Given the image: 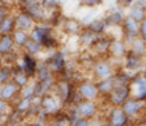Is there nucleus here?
Listing matches in <instances>:
<instances>
[{
	"label": "nucleus",
	"instance_id": "nucleus-44",
	"mask_svg": "<svg viewBox=\"0 0 146 126\" xmlns=\"http://www.w3.org/2000/svg\"><path fill=\"white\" fill-rule=\"evenodd\" d=\"M138 126H146V125H145V122H141V123H139Z\"/></svg>",
	"mask_w": 146,
	"mask_h": 126
},
{
	"label": "nucleus",
	"instance_id": "nucleus-40",
	"mask_svg": "<svg viewBox=\"0 0 146 126\" xmlns=\"http://www.w3.org/2000/svg\"><path fill=\"white\" fill-rule=\"evenodd\" d=\"M6 110V101H3L1 98H0V112H3Z\"/></svg>",
	"mask_w": 146,
	"mask_h": 126
},
{
	"label": "nucleus",
	"instance_id": "nucleus-15",
	"mask_svg": "<svg viewBox=\"0 0 146 126\" xmlns=\"http://www.w3.org/2000/svg\"><path fill=\"white\" fill-rule=\"evenodd\" d=\"M129 47H128V51L131 54H134L136 57H143L145 54V40H142L141 37H135L134 40H131L129 43Z\"/></svg>",
	"mask_w": 146,
	"mask_h": 126
},
{
	"label": "nucleus",
	"instance_id": "nucleus-41",
	"mask_svg": "<svg viewBox=\"0 0 146 126\" xmlns=\"http://www.w3.org/2000/svg\"><path fill=\"white\" fill-rule=\"evenodd\" d=\"M90 126H104V125H103V122H100V121H95V122L90 123Z\"/></svg>",
	"mask_w": 146,
	"mask_h": 126
},
{
	"label": "nucleus",
	"instance_id": "nucleus-26",
	"mask_svg": "<svg viewBox=\"0 0 146 126\" xmlns=\"http://www.w3.org/2000/svg\"><path fill=\"white\" fill-rule=\"evenodd\" d=\"M100 35H95L92 33L90 31H84V32H79V40H81V45H85V46H92L95 43V40L99 37Z\"/></svg>",
	"mask_w": 146,
	"mask_h": 126
},
{
	"label": "nucleus",
	"instance_id": "nucleus-12",
	"mask_svg": "<svg viewBox=\"0 0 146 126\" xmlns=\"http://www.w3.org/2000/svg\"><path fill=\"white\" fill-rule=\"evenodd\" d=\"M128 122V116L124 114V111L120 107L113 108L110 119H109V126H125Z\"/></svg>",
	"mask_w": 146,
	"mask_h": 126
},
{
	"label": "nucleus",
	"instance_id": "nucleus-9",
	"mask_svg": "<svg viewBox=\"0 0 146 126\" xmlns=\"http://www.w3.org/2000/svg\"><path fill=\"white\" fill-rule=\"evenodd\" d=\"M107 53H110L111 57H114V58H124L125 54L128 53L127 43L124 42L123 39H114V40H110Z\"/></svg>",
	"mask_w": 146,
	"mask_h": 126
},
{
	"label": "nucleus",
	"instance_id": "nucleus-8",
	"mask_svg": "<svg viewBox=\"0 0 146 126\" xmlns=\"http://www.w3.org/2000/svg\"><path fill=\"white\" fill-rule=\"evenodd\" d=\"M20 92V86L14 80H7L0 85V98L3 101H9Z\"/></svg>",
	"mask_w": 146,
	"mask_h": 126
},
{
	"label": "nucleus",
	"instance_id": "nucleus-1",
	"mask_svg": "<svg viewBox=\"0 0 146 126\" xmlns=\"http://www.w3.org/2000/svg\"><path fill=\"white\" fill-rule=\"evenodd\" d=\"M35 25V21L27 14L25 11L20 10L14 14V29L24 31V32H29Z\"/></svg>",
	"mask_w": 146,
	"mask_h": 126
},
{
	"label": "nucleus",
	"instance_id": "nucleus-2",
	"mask_svg": "<svg viewBox=\"0 0 146 126\" xmlns=\"http://www.w3.org/2000/svg\"><path fill=\"white\" fill-rule=\"evenodd\" d=\"M138 25L139 22H136L135 20H132L131 17H124V21L121 24L123 26V32H124V42L128 45L131 40H134L135 37H138Z\"/></svg>",
	"mask_w": 146,
	"mask_h": 126
},
{
	"label": "nucleus",
	"instance_id": "nucleus-28",
	"mask_svg": "<svg viewBox=\"0 0 146 126\" xmlns=\"http://www.w3.org/2000/svg\"><path fill=\"white\" fill-rule=\"evenodd\" d=\"M125 67L128 69H138L139 62H141V57H136L134 54H131L129 51L125 54Z\"/></svg>",
	"mask_w": 146,
	"mask_h": 126
},
{
	"label": "nucleus",
	"instance_id": "nucleus-31",
	"mask_svg": "<svg viewBox=\"0 0 146 126\" xmlns=\"http://www.w3.org/2000/svg\"><path fill=\"white\" fill-rule=\"evenodd\" d=\"M11 75H13L11 68H9V67H1V68H0V85L4 83V82H7V80H10Z\"/></svg>",
	"mask_w": 146,
	"mask_h": 126
},
{
	"label": "nucleus",
	"instance_id": "nucleus-27",
	"mask_svg": "<svg viewBox=\"0 0 146 126\" xmlns=\"http://www.w3.org/2000/svg\"><path fill=\"white\" fill-rule=\"evenodd\" d=\"M23 61H24V65H23V69L25 72H28V74H32L36 71V61H35L34 56H31V54H24L23 56Z\"/></svg>",
	"mask_w": 146,
	"mask_h": 126
},
{
	"label": "nucleus",
	"instance_id": "nucleus-29",
	"mask_svg": "<svg viewBox=\"0 0 146 126\" xmlns=\"http://www.w3.org/2000/svg\"><path fill=\"white\" fill-rule=\"evenodd\" d=\"M11 76L14 78L13 80H14V82H15V83L20 86V87H23L24 85H27V82H28V75H27V72H25L23 68L18 69L17 72H14Z\"/></svg>",
	"mask_w": 146,
	"mask_h": 126
},
{
	"label": "nucleus",
	"instance_id": "nucleus-23",
	"mask_svg": "<svg viewBox=\"0 0 146 126\" xmlns=\"http://www.w3.org/2000/svg\"><path fill=\"white\" fill-rule=\"evenodd\" d=\"M63 29L68 35H77L81 32V24L75 20H66L63 22Z\"/></svg>",
	"mask_w": 146,
	"mask_h": 126
},
{
	"label": "nucleus",
	"instance_id": "nucleus-3",
	"mask_svg": "<svg viewBox=\"0 0 146 126\" xmlns=\"http://www.w3.org/2000/svg\"><path fill=\"white\" fill-rule=\"evenodd\" d=\"M129 96H131L129 85H115L114 89L110 92L111 103L115 105H121L127 98H129Z\"/></svg>",
	"mask_w": 146,
	"mask_h": 126
},
{
	"label": "nucleus",
	"instance_id": "nucleus-10",
	"mask_svg": "<svg viewBox=\"0 0 146 126\" xmlns=\"http://www.w3.org/2000/svg\"><path fill=\"white\" fill-rule=\"evenodd\" d=\"M75 112L81 118H86V119L92 118L93 115L96 114V104L93 101H89V100H84V101L78 103Z\"/></svg>",
	"mask_w": 146,
	"mask_h": 126
},
{
	"label": "nucleus",
	"instance_id": "nucleus-39",
	"mask_svg": "<svg viewBox=\"0 0 146 126\" xmlns=\"http://www.w3.org/2000/svg\"><path fill=\"white\" fill-rule=\"evenodd\" d=\"M11 4V0H0V6H9L10 7Z\"/></svg>",
	"mask_w": 146,
	"mask_h": 126
},
{
	"label": "nucleus",
	"instance_id": "nucleus-36",
	"mask_svg": "<svg viewBox=\"0 0 146 126\" xmlns=\"http://www.w3.org/2000/svg\"><path fill=\"white\" fill-rule=\"evenodd\" d=\"M9 10H10V7H9V6H0V22H1V20H3L9 12H10Z\"/></svg>",
	"mask_w": 146,
	"mask_h": 126
},
{
	"label": "nucleus",
	"instance_id": "nucleus-7",
	"mask_svg": "<svg viewBox=\"0 0 146 126\" xmlns=\"http://www.w3.org/2000/svg\"><path fill=\"white\" fill-rule=\"evenodd\" d=\"M93 74L98 79H104V78H109L113 76V67L111 64L107 61V60H99L95 62V67H93Z\"/></svg>",
	"mask_w": 146,
	"mask_h": 126
},
{
	"label": "nucleus",
	"instance_id": "nucleus-21",
	"mask_svg": "<svg viewBox=\"0 0 146 126\" xmlns=\"http://www.w3.org/2000/svg\"><path fill=\"white\" fill-rule=\"evenodd\" d=\"M114 76H109V78H104V79H100V82L96 85L98 87V92L99 93H110L114 89Z\"/></svg>",
	"mask_w": 146,
	"mask_h": 126
},
{
	"label": "nucleus",
	"instance_id": "nucleus-4",
	"mask_svg": "<svg viewBox=\"0 0 146 126\" xmlns=\"http://www.w3.org/2000/svg\"><path fill=\"white\" fill-rule=\"evenodd\" d=\"M78 94L84 98V100L93 101V100L98 97V94H99L98 87H96V83H95V82H90V80H85V82L79 83Z\"/></svg>",
	"mask_w": 146,
	"mask_h": 126
},
{
	"label": "nucleus",
	"instance_id": "nucleus-24",
	"mask_svg": "<svg viewBox=\"0 0 146 126\" xmlns=\"http://www.w3.org/2000/svg\"><path fill=\"white\" fill-rule=\"evenodd\" d=\"M109 45H110V40H109L107 37H104V36H102L100 35V36L95 40V43L92 45V47H93L99 54H103V53H107Z\"/></svg>",
	"mask_w": 146,
	"mask_h": 126
},
{
	"label": "nucleus",
	"instance_id": "nucleus-16",
	"mask_svg": "<svg viewBox=\"0 0 146 126\" xmlns=\"http://www.w3.org/2000/svg\"><path fill=\"white\" fill-rule=\"evenodd\" d=\"M11 37H13V42H14V46L15 49H24L27 40L29 39V35L28 32H24V31H18V29H14L11 33Z\"/></svg>",
	"mask_w": 146,
	"mask_h": 126
},
{
	"label": "nucleus",
	"instance_id": "nucleus-17",
	"mask_svg": "<svg viewBox=\"0 0 146 126\" xmlns=\"http://www.w3.org/2000/svg\"><path fill=\"white\" fill-rule=\"evenodd\" d=\"M14 31V14L9 12L0 22V35H10Z\"/></svg>",
	"mask_w": 146,
	"mask_h": 126
},
{
	"label": "nucleus",
	"instance_id": "nucleus-32",
	"mask_svg": "<svg viewBox=\"0 0 146 126\" xmlns=\"http://www.w3.org/2000/svg\"><path fill=\"white\" fill-rule=\"evenodd\" d=\"M138 37H141L142 40L146 39V20L141 21L138 25Z\"/></svg>",
	"mask_w": 146,
	"mask_h": 126
},
{
	"label": "nucleus",
	"instance_id": "nucleus-42",
	"mask_svg": "<svg viewBox=\"0 0 146 126\" xmlns=\"http://www.w3.org/2000/svg\"><path fill=\"white\" fill-rule=\"evenodd\" d=\"M54 126H64V122H58V123H54Z\"/></svg>",
	"mask_w": 146,
	"mask_h": 126
},
{
	"label": "nucleus",
	"instance_id": "nucleus-5",
	"mask_svg": "<svg viewBox=\"0 0 146 126\" xmlns=\"http://www.w3.org/2000/svg\"><path fill=\"white\" fill-rule=\"evenodd\" d=\"M129 92L132 94L135 100H139V101H143L146 97V83H145V78L141 75V76H136L132 80V85H129Z\"/></svg>",
	"mask_w": 146,
	"mask_h": 126
},
{
	"label": "nucleus",
	"instance_id": "nucleus-18",
	"mask_svg": "<svg viewBox=\"0 0 146 126\" xmlns=\"http://www.w3.org/2000/svg\"><path fill=\"white\" fill-rule=\"evenodd\" d=\"M107 24L104 20H95V21H90L88 25H86V29L90 31L92 33L95 35H103L107 29Z\"/></svg>",
	"mask_w": 146,
	"mask_h": 126
},
{
	"label": "nucleus",
	"instance_id": "nucleus-22",
	"mask_svg": "<svg viewBox=\"0 0 146 126\" xmlns=\"http://www.w3.org/2000/svg\"><path fill=\"white\" fill-rule=\"evenodd\" d=\"M129 7L131 9H129V12H128V17H131L136 22H141V21L145 20V15H146L145 9H142V7H139L136 4H131Z\"/></svg>",
	"mask_w": 146,
	"mask_h": 126
},
{
	"label": "nucleus",
	"instance_id": "nucleus-43",
	"mask_svg": "<svg viewBox=\"0 0 146 126\" xmlns=\"http://www.w3.org/2000/svg\"><path fill=\"white\" fill-rule=\"evenodd\" d=\"M1 67H3V58L0 57V68H1Z\"/></svg>",
	"mask_w": 146,
	"mask_h": 126
},
{
	"label": "nucleus",
	"instance_id": "nucleus-35",
	"mask_svg": "<svg viewBox=\"0 0 146 126\" xmlns=\"http://www.w3.org/2000/svg\"><path fill=\"white\" fill-rule=\"evenodd\" d=\"M74 126H90V122L86 118H81V116H79L78 119H75Z\"/></svg>",
	"mask_w": 146,
	"mask_h": 126
},
{
	"label": "nucleus",
	"instance_id": "nucleus-14",
	"mask_svg": "<svg viewBox=\"0 0 146 126\" xmlns=\"http://www.w3.org/2000/svg\"><path fill=\"white\" fill-rule=\"evenodd\" d=\"M124 12L121 10H111L107 12L104 21L107 24V26H120L124 21Z\"/></svg>",
	"mask_w": 146,
	"mask_h": 126
},
{
	"label": "nucleus",
	"instance_id": "nucleus-25",
	"mask_svg": "<svg viewBox=\"0 0 146 126\" xmlns=\"http://www.w3.org/2000/svg\"><path fill=\"white\" fill-rule=\"evenodd\" d=\"M24 50H25V53H27V54L36 56V54H39V53L43 50V47H42L40 43L35 42V40H32V39H28V40H27V43H25V46H24Z\"/></svg>",
	"mask_w": 146,
	"mask_h": 126
},
{
	"label": "nucleus",
	"instance_id": "nucleus-37",
	"mask_svg": "<svg viewBox=\"0 0 146 126\" xmlns=\"http://www.w3.org/2000/svg\"><path fill=\"white\" fill-rule=\"evenodd\" d=\"M134 4L139 6V7H142V9H145L146 7V0H135Z\"/></svg>",
	"mask_w": 146,
	"mask_h": 126
},
{
	"label": "nucleus",
	"instance_id": "nucleus-6",
	"mask_svg": "<svg viewBox=\"0 0 146 126\" xmlns=\"http://www.w3.org/2000/svg\"><path fill=\"white\" fill-rule=\"evenodd\" d=\"M23 11H25L32 20L35 21V24L36 22H45L46 17H47V11H46L45 9L40 6V3H32V4H29L25 10H23Z\"/></svg>",
	"mask_w": 146,
	"mask_h": 126
},
{
	"label": "nucleus",
	"instance_id": "nucleus-33",
	"mask_svg": "<svg viewBox=\"0 0 146 126\" xmlns=\"http://www.w3.org/2000/svg\"><path fill=\"white\" fill-rule=\"evenodd\" d=\"M29 105H31V97H24L21 100V103L18 104V111L20 112L21 111H27L29 108Z\"/></svg>",
	"mask_w": 146,
	"mask_h": 126
},
{
	"label": "nucleus",
	"instance_id": "nucleus-13",
	"mask_svg": "<svg viewBox=\"0 0 146 126\" xmlns=\"http://www.w3.org/2000/svg\"><path fill=\"white\" fill-rule=\"evenodd\" d=\"M15 50L11 35H0V57H4Z\"/></svg>",
	"mask_w": 146,
	"mask_h": 126
},
{
	"label": "nucleus",
	"instance_id": "nucleus-30",
	"mask_svg": "<svg viewBox=\"0 0 146 126\" xmlns=\"http://www.w3.org/2000/svg\"><path fill=\"white\" fill-rule=\"evenodd\" d=\"M40 6L46 11H53L58 7V0H40Z\"/></svg>",
	"mask_w": 146,
	"mask_h": 126
},
{
	"label": "nucleus",
	"instance_id": "nucleus-19",
	"mask_svg": "<svg viewBox=\"0 0 146 126\" xmlns=\"http://www.w3.org/2000/svg\"><path fill=\"white\" fill-rule=\"evenodd\" d=\"M64 65H66V58L61 51H57L56 54H53L49 61V68L54 69V71H61L64 68Z\"/></svg>",
	"mask_w": 146,
	"mask_h": 126
},
{
	"label": "nucleus",
	"instance_id": "nucleus-34",
	"mask_svg": "<svg viewBox=\"0 0 146 126\" xmlns=\"http://www.w3.org/2000/svg\"><path fill=\"white\" fill-rule=\"evenodd\" d=\"M103 0H81V4L85 7H98L100 6Z\"/></svg>",
	"mask_w": 146,
	"mask_h": 126
},
{
	"label": "nucleus",
	"instance_id": "nucleus-11",
	"mask_svg": "<svg viewBox=\"0 0 146 126\" xmlns=\"http://www.w3.org/2000/svg\"><path fill=\"white\" fill-rule=\"evenodd\" d=\"M142 108H143V101H139V100H135V98H127L121 104V110L127 116H134Z\"/></svg>",
	"mask_w": 146,
	"mask_h": 126
},
{
	"label": "nucleus",
	"instance_id": "nucleus-38",
	"mask_svg": "<svg viewBox=\"0 0 146 126\" xmlns=\"http://www.w3.org/2000/svg\"><path fill=\"white\" fill-rule=\"evenodd\" d=\"M135 0H123V4L125 6V7H129L131 4H134Z\"/></svg>",
	"mask_w": 146,
	"mask_h": 126
},
{
	"label": "nucleus",
	"instance_id": "nucleus-20",
	"mask_svg": "<svg viewBox=\"0 0 146 126\" xmlns=\"http://www.w3.org/2000/svg\"><path fill=\"white\" fill-rule=\"evenodd\" d=\"M58 107H60V104L57 101V98L52 97V96H43V98H42V108L45 110L46 112H49V114L56 112L58 110Z\"/></svg>",
	"mask_w": 146,
	"mask_h": 126
}]
</instances>
